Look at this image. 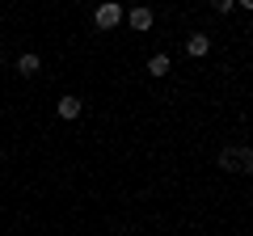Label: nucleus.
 I'll use <instances>...</instances> for the list:
<instances>
[{"label":"nucleus","mask_w":253,"mask_h":236,"mask_svg":"<svg viewBox=\"0 0 253 236\" xmlns=\"http://www.w3.org/2000/svg\"><path fill=\"white\" fill-rule=\"evenodd\" d=\"M93 21H97V30H114L118 21H123V9H118L114 0H110V4H97V13H93Z\"/></svg>","instance_id":"nucleus-1"},{"label":"nucleus","mask_w":253,"mask_h":236,"mask_svg":"<svg viewBox=\"0 0 253 236\" xmlns=\"http://www.w3.org/2000/svg\"><path fill=\"white\" fill-rule=\"evenodd\" d=\"M241 160H245V148H224V152L215 156V169H224V173H241Z\"/></svg>","instance_id":"nucleus-2"},{"label":"nucleus","mask_w":253,"mask_h":236,"mask_svg":"<svg viewBox=\"0 0 253 236\" xmlns=\"http://www.w3.org/2000/svg\"><path fill=\"white\" fill-rule=\"evenodd\" d=\"M123 17H126V26L139 30V34H144V30H152V9H144V4H139V9H126Z\"/></svg>","instance_id":"nucleus-3"},{"label":"nucleus","mask_w":253,"mask_h":236,"mask_svg":"<svg viewBox=\"0 0 253 236\" xmlns=\"http://www.w3.org/2000/svg\"><path fill=\"white\" fill-rule=\"evenodd\" d=\"M59 118H68V122H72V118H81V110H84V101L81 97H72V93H68V97H59Z\"/></svg>","instance_id":"nucleus-4"},{"label":"nucleus","mask_w":253,"mask_h":236,"mask_svg":"<svg viewBox=\"0 0 253 236\" xmlns=\"http://www.w3.org/2000/svg\"><path fill=\"white\" fill-rule=\"evenodd\" d=\"M169 68H173V59L165 51H156L152 59H148V76H169Z\"/></svg>","instance_id":"nucleus-5"},{"label":"nucleus","mask_w":253,"mask_h":236,"mask_svg":"<svg viewBox=\"0 0 253 236\" xmlns=\"http://www.w3.org/2000/svg\"><path fill=\"white\" fill-rule=\"evenodd\" d=\"M186 51L194 55V59H203V55L211 51V38H207V34H190V38H186Z\"/></svg>","instance_id":"nucleus-6"},{"label":"nucleus","mask_w":253,"mask_h":236,"mask_svg":"<svg viewBox=\"0 0 253 236\" xmlns=\"http://www.w3.org/2000/svg\"><path fill=\"white\" fill-rule=\"evenodd\" d=\"M38 68H42V59H38L34 51H26V55L17 59V72H21V76H38Z\"/></svg>","instance_id":"nucleus-7"},{"label":"nucleus","mask_w":253,"mask_h":236,"mask_svg":"<svg viewBox=\"0 0 253 236\" xmlns=\"http://www.w3.org/2000/svg\"><path fill=\"white\" fill-rule=\"evenodd\" d=\"M241 169H245V173H249V177H253V148H249V152H245V160H241Z\"/></svg>","instance_id":"nucleus-8"}]
</instances>
